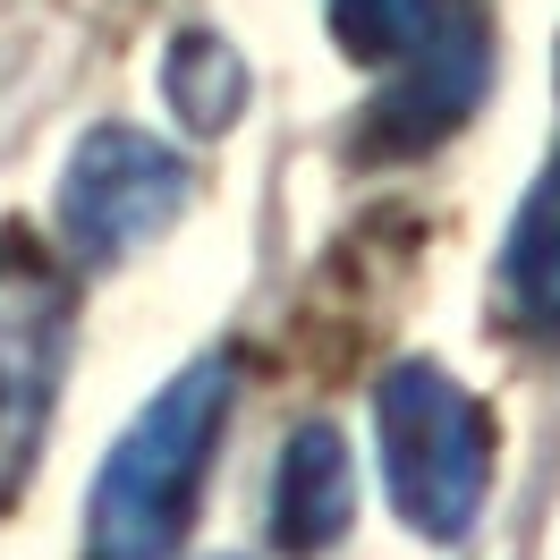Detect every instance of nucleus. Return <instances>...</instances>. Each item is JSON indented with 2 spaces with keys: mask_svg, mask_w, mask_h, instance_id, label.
<instances>
[{
  "mask_svg": "<svg viewBox=\"0 0 560 560\" xmlns=\"http://www.w3.org/2000/svg\"><path fill=\"white\" fill-rule=\"evenodd\" d=\"M230 390H238V365L196 357L137 408V424L110 442L94 501H85V560H178L205 467L230 424Z\"/></svg>",
  "mask_w": 560,
  "mask_h": 560,
  "instance_id": "f257e3e1",
  "label": "nucleus"
},
{
  "mask_svg": "<svg viewBox=\"0 0 560 560\" xmlns=\"http://www.w3.org/2000/svg\"><path fill=\"white\" fill-rule=\"evenodd\" d=\"M374 433H383V476L399 518L424 544H458L492 492V408L442 365H390L374 390Z\"/></svg>",
  "mask_w": 560,
  "mask_h": 560,
  "instance_id": "f03ea898",
  "label": "nucleus"
},
{
  "mask_svg": "<svg viewBox=\"0 0 560 560\" xmlns=\"http://www.w3.org/2000/svg\"><path fill=\"white\" fill-rule=\"evenodd\" d=\"M77 340V289L26 230H0V510L26 492Z\"/></svg>",
  "mask_w": 560,
  "mask_h": 560,
  "instance_id": "7ed1b4c3",
  "label": "nucleus"
},
{
  "mask_svg": "<svg viewBox=\"0 0 560 560\" xmlns=\"http://www.w3.org/2000/svg\"><path fill=\"white\" fill-rule=\"evenodd\" d=\"M187 212V162L144 128H94L60 178V230L85 264H119Z\"/></svg>",
  "mask_w": 560,
  "mask_h": 560,
  "instance_id": "20e7f679",
  "label": "nucleus"
},
{
  "mask_svg": "<svg viewBox=\"0 0 560 560\" xmlns=\"http://www.w3.org/2000/svg\"><path fill=\"white\" fill-rule=\"evenodd\" d=\"M485 69H492L485 18H476L467 0H451V9L433 18V35H424L417 51H399V60H390L383 94H374V110H365L357 153H365V162H417V153H433V144L476 110Z\"/></svg>",
  "mask_w": 560,
  "mask_h": 560,
  "instance_id": "39448f33",
  "label": "nucleus"
},
{
  "mask_svg": "<svg viewBox=\"0 0 560 560\" xmlns=\"http://www.w3.org/2000/svg\"><path fill=\"white\" fill-rule=\"evenodd\" d=\"M357 518V458L331 424H298L272 467V544L289 560L331 552Z\"/></svg>",
  "mask_w": 560,
  "mask_h": 560,
  "instance_id": "423d86ee",
  "label": "nucleus"
},
{
  "mask_svg": "<svg viewBox=\"0 0 560 560\" xmlns=\"http://www.w3.org/2000/svg\"><path fill=\"white\" fill-rule=\"evenodd\" d=\"M501 306L526 331H560V153L526 187L510 246H501Z\"/></svg>",
  "mask_w": 560,
  "mask_h": 560,
  "instance_id": "0eeeda50",
  "label": "nucleus"
},
{
  "mask_svg": "<svg viewBox=\"0 0 560 560\" xmlns=\"http://www.w3.org/2000/svg\"><path fill=\"white\" fill-rule=\"evenodd\" d=\"M162 94H171V110L187 128L212 137V128H230L246 110V60L221 35H178L171 60H162Z\"/></svg>",
  "mask_w": 560,
  "mask_h": 560,
  "instance_id": "6e6552de",
  "label": "nucleus"
},
{
  "mask_svg": "<svg viewBox=\"0 0 560 560\" xmlns=\"http://www.w3.org/2000/svg\"><path fill=\"white\" fill-rule=\"evenodd\" d=\"M442 9H451V0H331V35H340L349 60L390 69L399 51H417V43L433 35Z\"/></svg>",
  "mask_w": 560,
  "mask_h": 560,
  "instance_id": "1a4fd4ad",
  "label": "nucleus"
}]
</instances>
